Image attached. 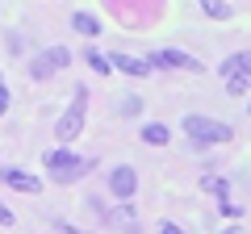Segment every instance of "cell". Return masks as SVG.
<instances>
[{"label": "cell", "mask_w": 251, "mask_h": 234, "mask_svg": "<svg viewBox=\"0 0 251 234\" xmlns=\"http://www.w3.org/2000/svg\"><path fill=\"white\" fill-rule=\"evenodd\" d=\"M46 171H50V180L54 184H75V180H84V176H88L92 167H97V163L92 159H80V155H72V151H46Z\"/></svg>", "instance_id": "obj_1"}, {"label": "cell", "mask_w": 251, "mask_h": 234, "mask_svg": "<svg viewBox=\"0 0 251 234\" xmlns=\"http://www.w3.org/2000/svg\"><path fill=\"white\" fill-rule=\"evenodd\" d=\"M84 117H88V88H75L72 92V105H67V113L59 117V126H54V138L59 142H72V138L84 134Z\"/></svg>", "instance_id": "obj_2"}, {"label": "cell", "mask_w": 251, "mask_h": 234, "mask_svg": "<svg viewBox=\"0 0 251 234\" xmlns=\"http://www.w3.org/2000/svg\"><path fill=\"white\" fill-rule=\"evenodd\" d=\"M222 80H226V92H234V96H243V92L251 88V50H234L222 59Z\"/></svg>", "instance_id": "obj_3"}, {"label": "cell", "mask_w": 251, "mask_h": 234, "mask_svg": "<svg viewBox=\"0 0 251 234\" xmlns=\"http://www.w3.org/2000/svg\"><path fill=\"white\" fill-rule=\"evenodd\" d=\"M184 134L197 138V142H230L234 130L226 121H214V117H201V113H188L184 117Z\"/></svg>", "instance_id": "obj_4"}, {"label": "cell", "mask_w": 251, "mask_h": 234, "mask_svg": "<svg viewBox=\"0 0 251 234\" xmlns=\"http://www.w3.org/2000/svg\"><path fill=\"white\" fill-rule=\"evenodd\" d=\"M67 63H72V50H67V46H46L42 54L29 59V75H34V80H50V75L63 71Z\"/></svg>", "instance_id": "obj_5"}, {"label": "cell", "mask_w": 251, "mask_h": 234, "mask_svg": "<svg viewBox=\"0 0 251 234\" xmlns=\"http://www.w3.org/2000/svg\"><path fill=\"white\" fill-rule=\"evenodd\" d=\"M147 63L151 67H176V71H201V63L193 54H184V50H151Z\"/></svg>", "instance_id": "obj_6"}, {"label": "cell", "mask_w": 251, "mask_h": 234, "mask_svg": "<svg viewBox=\"0 0 251 234\" xmlns=\"http://www.w3.org/2000/svg\"><path fill=\"white\" fill-rule=\"evenodd\" d=\"M138 188V171L134 167H113V176H109V192H113L117 201H130Z\"/></svg>", "instance_id": "obj_7"}, {"label": "cell", "mask_w": 251, "mask_h": 234, "mask_svg": "<svg viewBox=\"0 0 251 234\" xmlns=\"http://www.w3.org/2000/svg\"><path fill=\"white\" fill-rule=\"evenodd\" d=\"M0 180L13 184L17 192H38V188H42V180H38V176H29V171H21V167H0Z\"/></svg>", "instance_id": "obj_8"}, {"label": "cell", "mask_w": 251, "mask_h": 234, "mask_svg": "<svg viewBox=\"0 0 251 234\" xmlns=\"http://www.w3.org/2000/svg\"><path fill=\"white\" fill-rule=\"evenodd\" d=\"M109 63H113L117 71H126V75H147L151 71V63H147V59H134V54H113Z\"/></svg>", "instance_id": "obj_9"}, {"label": "cell", "mask_w": 251, "mask_h": 234, "mask_svg": "<svg viewBox=\"0 0 251 234\" xmlns=\"http://www.w3.org/2000/svg\"><path fill=\"white\" fill-rule=\"evenodd\" d=\"M72 25L80 29L84 38H97V34H100V21L92 17V13H75V17H72Z\"/></svg>", "instance_id": "obj_10"}, {"label": "cell", "mask_w": 251, "mask_h": 234, "mask_svg": "<svg viewBox=\"0 0 251 234\" xmlns=\"http://www.w3.org/2000/svg\"><path fill=\"white\" fill-rule=\"evenodd\" d=\"M143 142H147V146H163V142H168V126H163V121L143 126Z\"/></svg>", "instance_id": "obj_11"}, {"label": "cell", "mask_w": 251, "mask_h": 234, "mask_svg": "<svg viewBox=\"0 0 251 234\" xmlns=\"http://www.w3.org/2000/svg\"><path fill=\"white\" fill-rule=\"evenodd\" d=\"M201 9H205L214 21H226V17H230V4H226V0H201Z\"/></svg>", "instance_id": "obj_12"}, {"label": "cell", "mask_w": 251, "mask_h": 234, "mask_svg": "<svg viewBox=\"0 0 251 234\" xmlns=\"http://www.w3.org/2000/svg\"><path fill=\"white\" fill-rule=\"evenodd\" d=\"M88 67H92V71H97V75H109V71H113V63H109L105 54H97V50H92V46H88Z\"/></svg>", "instance_id": "obj_13"}, {"label": "cell", "mask_w": 251, "mask_h": 234, "mask_svg": "<svg viewBox=\"0 0 251 234\" xmlns=\"http://www.w3.org/2000/svg\"><path fill=\"white\" fill-rule=\"evenodd\" d=\"M117 113H126V117L143 113V96H122V100H117Z\"/></svg>", "instance_id": "obj_14"}, {"label": "cell", "mask_w": 251, "mask_h": 234, "mask_svg": "<svg viewBox=\"0 0 251 234\" xmlns=\"http://www.w3.org/2000/svg\"><path fill=\"white\" fill-rule=\"evenodd\" d=\"M109 222H113V226H134V209H130V205L113 209V213H109Z\"/></svg>", "instance_id": "obj_15"}, {"label": "cell", "mask_w": 251, "mask_h": 234, "mask_svg": "<svg viewBox=\"0 0 251 234\" xmlns=\"http://www.w3.org/2000/svg\"><path fill=\"white\" fill-rule=\"evenodd\" d=\"M201 188H209V192H218V197H226V184L218 180V176H205V180H201Z\"/></svg>", "instance_id": "obj_16"}, {"label": "cell", "mask_w": 251, "mask_h": 234, "mask_svg": "<svg viewBox=\"0 0 251 234\" xmlns=\"http://www.w3.org/2000/svg\"><path fill=\"white\" fill-rule=\"evenodd\" d=\"M218 205H222V213H230V217H239V205H234V201H226V197H222V201H218Z\"/></svg>", "instance_id": "obj_17"}, {"label": "cell", "mask_w": 251, "mask_h": 234, "mask_svg": "<svg viewBox=\"0 0 251 234\" xmlns=\"http://www.w3.org/2000/svg\"><path fill=\"white\" fill-rule=\"evenodd\" d=\"M159 234H184V230H180V226H172V222H163V226H159Z\"/></svg>", "instance_id": "obj_18"}, {"label": "cell", "mask_w": 251, "mask_h": 234, "mask_svg": "<svg viewBox=\"0 0 251 234\" xmlns=\"http://www.w3.org/2000/svg\"><path fill=\"white\" fill-rule=\"evenodd\" d=\"M4 109H9V92H4V84H0V117H4Z\"/></svg>", "instance_id": "obj_19"}, {"label": "cell", "mask_w": 251, "mask_h": 234, "mask_svg": "<svg viewBox=\"0 0 251 234\" xmlns=\"http://www.w3.org/2000/svg\"><path fill=\"white\" fill-rule=\"evenodd\" d=\"M0 226H13V213H9L4 205H0Z\"/></svg>", "instance_id": "obj_20"}, {"label": "cell", "mask_w": 251, "mask_h": 234, "mask_svg": "<svg viewBox=\"0 0 251 234\" xmlns=\"http://www.w3.org/2000/svg\"><path fill=\"white\" fill-rule=\"evenodd\" d=\"M0 84H4V75H0Z\"/></svg>", "instance_id": "obj_21"}, {"label": "cell", "mask_w": 251, "mask_h": 234, "mask_svg": "<svg viewBox=\"0 0 251 234\" xmlns=\"http://www.w3.org/2000/svg\"><path fill=\"white\" fill-rule=\"evenodd\" d=\"M247 113H251V105H247Z\"/></svg>", "instance_id": "obj_22"}]
</instances>
